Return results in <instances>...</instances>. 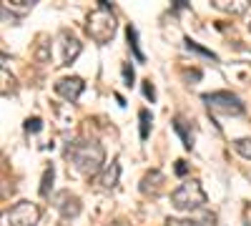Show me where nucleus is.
I'll use <instances>...</instances> for the list:
<instances>
[{
	"label": "nucleus",
	"instance_id": "f257e3e1",
	"mask_svg": "<svg viewBox=\"0 0 251 226\" xmlns=\"http://www.w3.org/2000/svg\"><path fill=\"white\" fill-rule=\"evenodd\" d=\"M66 156L75 166V171L86 174V176H96L103 169V163H106V151H103V146L96 143V141H75V143H71Z\"/></svg>",
	"mask_w": 251,
	"mask_h": 226
},
{
	"label": "nucleus",
	"instance_id": "f03ea898",
	"mask_svg": "<svg viewBox=\"0 0 251 226\" xmlns=\"http://www.w3.org/2000/svg\"><path fill=\"white\" fill-rule=\"evenodd\" d=\"M86 30H88V35L96 40L98 46H106L108 40H113V35H116V18H113L108 3H103V0H100L98 10H93L88 15Z\"/></svg>",
	"mask_w": 251,
	"mask_h": 226
},
{
	"label": "nucleus",
	"instance_id": "7ed1b4c3",
	"mask_svg": "<svg viewBox=\"0 0 251 226\" xmlns=\"http://www.w3.org/2000/svg\"><path fill=\"white\" fill-rule=\"evenodd\" d=\"M171 203L178 211H196L206 203V194L199 181H186L171 194Z\"/></svg>",
	"mask_w": 251,
	"mask_h": 226
},
{
	"label": "nucleus",
	"instance_id": "20e7f679",
	"mask_svg": "<svg viewBox=\"0 0 251 226\" xmlns=\"http://www.w3.org/2000/svg\"><path fill=\"white\" fill-rule=\"evenodd\" d=\"M203 103L224 116H241L244 113V103L241 98L228 93V91H214V93H203Z\"/></svg>",
	"mask_w": 251,
	"mask_h": 226
},
{
	"label": "nucleus",
	"instance_id": "39448f33",
	"mask_svg": "<svg viewBox=\"0 0 251 226\" xmlns=\"http://www.w3.org/2000/svg\"><path fill=\"white\" fill-rule=\"evenodd\" d=\"M40 221V209L30 201H20L8 214V226H38Z\"/></svg>",
	"mask_w": 251,
	"mask_h": 226
},
{
	"label": "nucleus",
	"instance_id": "423d86ee",
	"mask_svg": "<svg viewBox=\"0 0 251 226\" xmlns=\"http://www.w3.org/2000/svg\"><path fill=\"white\" fill-rule=\"evenodd\" d=\"M83 88H86V83L78 78V75H71V78H60L58 83H55V93L58 96H63L66 100H78L80 98V93H83Z\"/></svg>",
	"mask_w": 251,
	"mask_h": 226
},
{
	"label": "nucleus",
	"instance_id": "0eeeda50",
	"mask_svg": "<svg viewBox=\"0 0 251 226\" xmlns=\"http://www.w3.org/2000/svg\"><path fill=\"white\" fill-rule=\"evenodd\" d=\"M55 209L60 211L63 219H75V216L80 214V199L73 196V194H68V191H63V194L58 196Z\"/></svg>",
	"mask_w": 251,
	"mask_h": 226
},
{
	"label": "nucleus",
	"instance_id": "6e6552de",
	"mask_svg": "<svg viewBox=\"0 0 251 226\" xmlns=\"http://www.w3.org/2000/svg\"><path fill=\"white\" fill-rule=\"evenodd\" d=\"M166 178H163V174L161 171H151V174H146L143 176V181H141V191L143 194H158L161 191V183H163Z\"/></svg>",
	"mask_w": 251,
	"mask_h": 226
},
{
	"label": "nucleus",
	"instance_id": "1a4fd4ad",
	"mask_svg": "<svg viewBox=\"0 0 251 226\" xmlns=\"http://www.w3.org/2000/svg\"><path fill=\"white\" fill-rule=\"evenodd\" d=\"M80 50H83L80 40H78V38H73V35H66V46H63V63L71 66L73 60L80 55Z\"/></svg>",
	"mask_w": 251,
	"mask_h": 226
},
{
	"label": "nucleus",
	"instance_id": "9d476101",
	"mask_svg": "<svg viewBox=\"0 0 251 226\" xmlns=\"http://www.w3.org/2000/svg\"><path fill=\"white\" fill-rule=\"evenodd\" d=\"M214 5L224 13H231V15H241L249 10V0H234V3H228V0H214Z\"/></svg>",
	"mask_w": 251,
	"mask_h": 226
},
{
	"label": "nucleus",
	"instance_id": "9b49d317",
	"mask_svg": "<svg viewBox=\"0 0 251 226\" xmlns=\"http://www.w3.org/2000/svg\"><path fill=\"white\" fill-rule=\"evenodd\" d=\"M118 176H121V166H118V161H113L111 166L103 171V176H100V186H103V189H113L116 183H118Z\"/></svg>",
	"mask_w": 251,
	"mask_h": 226
},
{
	"label": "nucleus",
	"instance_id": "f8f14e48",
	"mask_svg": "<svg viewBox=\"0 0 251 226\" xmlns=\"http://www.w3.org/2000/svg\"><path fill=\"white\" fill-rule=\"evenodd\" d=\"M126 35H128V46H131V50H133L136 60H138V63H143V60H146V55L141 53V46H138V33H136V28H133V25H128Z\"/></svg>",
	"mask_w": 251,
	"mask_h": 226
},
{
	"label": "nucleus",
	"instance_id": "ddd939ff",
	"mask_svg": "<svg viewBox=\"0 0 251 226\" xmlns=\"http://www.w3.org/2000/svg\"><path fill=\"white\" fill-rule=\"evenodd\" d=\"M53 178H55V169L50 166V169H46V174H43V183H40V196H48V194H50V189H53Z\"/></svg>",
	"mask_w": 251,
	"mask_h": 226
},
{
	"label": "nucleus",
	"instance_id": "4468645a",
	"mask_svg": "<svg viewBox=\"0 0 251 226\" xmlns=\"http://www.w3.org/2000/svg\"><path fill=\"white\" fill-rule=\"evenodd\" d=\"M234 149H236L239 156H244V158L251 161V138H239V141H234Z\"/></svg>",
	"mask_w": 251,
	"mask_h": 226
},
{
	"label": "nucleus",
	"instance_id": "2eb2a0df",
	"mask_svg": "<svg viewBox=\"0 0 251 226\" xmlns=\"http://www.w3.org/2000/svg\"><path fill=\"white\" fill-rule=\"evenodd\" d=\"M138 118H141V138L146 141V138H149V131H151V113L143 108V111L138 113Z\"/></svg>",
	"mask_w": 251,
	"mask_h": 226
},
{
	"label": "nucleus",
	"instance_id": "dca6fc26",
	"mask_svg": "<svg viewBox=\"0 0 251 226\" xmlns=\"http://www.w3.org/2000/svg\"><path fill=\"white\" fill-rule=\"evenodd\" d=\"M186 48H188V50H196V53H201V55H206V58H211V60H216V53L201 48L199 43H194V40H186Z\"/></svg>",
	"mask_w": 251,
	"mask_h": 226
},
{
	"label": "nucleus",
	"instance_id": "f3484780",
	"mask_svg": "<svg viewBox=\"0 0 251 226\" xmlns=\"http://www.w3.org/2000/svg\"><path fill=\"white\" fill-rule=\"evenodd\" d=\"M181 123H183V121H181V118H176V123H174V128H176V131H178V136L183 138V146H186V149H191L194 143H191V138H188V133H186V128L181 126Z\"/></svg>",
	"mask_w": 251,
	"mask_h": 226
},
{
	"label": "nucleus",
	"instance_id": "a211bd4d",
	"mask_svg": "<svg viewBox=\"0 0 251 226\" xmlns=\"http://www.w3.org/2000/svg\"><path fill=\"white\" fill-rule=\"evenodd\" d=\"M40 128H43V121H40V118H30V121L25 123V131H28V133H38Z\"/></svg>",
	"mask_w": 251,
	"mask_h": 226
},
{
	"label": "nucleus",
	"instance_id": "6ab92c4d",
	"mask_svg": "<svg viewBox=\"0 0 251 226\" xmlns=\"http://www.w3.org/2000/svg\"><path fill=\"white\" fill-rule=\"evenodd\" d=\"M133 68H131V63H123V80H126V86H133Z\"/></svg>",
	"mask_w": 251,
	"mask_h": 226
},
{
	"label": "nucleus",
	"instance_id": "aec40b11",
	"mask_svg": "<svg viewBox=\"0 0 251 226\" xmlns=\"http://www.w3.org/2000/svg\"><path fill=\"white\" fill-rule=\"evenodd\" d=\"M143 96L149 100H156V88H153L151 80H143Z\"/></svg>",
	"mask_w": 251,
	"mask_h": 226
},
{
	"label": "nucleus",
	"instance_id": "412c9836",
	"mask_svg": "<svg viewBox=\"0 0 251 226\" xmlns=\"http://www.w3.org/2000/svg\"><path fill=\"white\" fill-rule=\"evenodd\" d=\"M166 226H199V221H188V219H169Z\"/></svg>",
	"mask_w": 251,
	"mask_h": 226
},
{
	"label": "nucleus",
	"instance_id": "4be33fe9",
	"mask_svg": "<svg viewBox=\"0 0 251 226\" xmlns=\"http://www.w3.org/2000/svg\"><path fill=\"white\" fill-rule=\"evenodd\" d=\"M214 221H216V216H214V214H203V219H201V224H199V226H216Z\"/></svg>",
	"mask_w": 251,
	"mask_h": 226
},
{
	"label": "nucleus",
	"instance_id": "5701e85b",
	"mask_svg": "<svg viewBox=\"0 0 251 226\" xmlns=\"http://www.w3.org/2000/svg\"><path fill=\"white\" fill-rule=\"evenodd\" d=\"M178 166H176V174H186V166H183V161H176Z\"/></svg>",
	"mask_w": 251,
	"mask_h": 226
},
{
	"label": "nucleus",
	"instance_id": "b1692460",
	"mask_svg": "<svg viewBox=\"0 0 251 226\" xmlns=\"http://www.w3.org/2000/svg\"><path fill=\"white\" fill-rule=\"evenodd\" d=\"M113 226H126V224H123V221H118V224H113Z\"/></svg>",
	"mask_w": 251,
	"mask_h": 226
},
{
	"label": "nucleus",
	"instance_id": "393cba45",
	"mask_svg": "<svg viewBox=\"0 0 251 226\" xmlns=\"http://www.w3.org/2000/svg\"><path fill=\"white\" fill-rule=\"evenodd\" d=\"M249 30H251V23H249Z\"/></svg>",
	"mask_w": 251,
	"mask_h": 226
}]
</instances>
